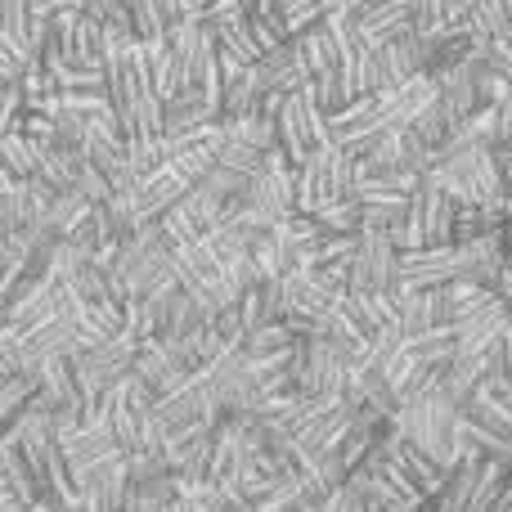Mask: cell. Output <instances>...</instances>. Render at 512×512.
Masks as SVG:
<instances>
[{
	"mask_svg": "<svg viewBox=\"0 0 512 512\" xmlns=\"http://www.w3.org/2000/svg\"><path fill=\"white\" fill-rule=\"evenodd\" d=\"M59 450L68 463V477L77 486L86 512H117L126 508V490H131V463H126L122 445L108 436V427L86 409L81 418H59Z\"/></svg>",
	"mask_w": 512,
	"mask_h": 512,
	"instance_id": "cell-1",
	"label": "cell"
},
{
	"mask_svg": "<svg viewBox=\"0 0 512 512\" xmlns=\"http://www.w3.org/2000/svg\"><path fill=\"white\" fill-rule=\"evenodd\" d=\"M387 427L400 432L405 441L423 445L432 459H441L445 468H459L463 463V441H459V400L445 387L423 391V396L400 400L387 414Z\"/></svg>",
	"mask_w": 512,
	"mask_h": 512,
	"instance_id": "cell-2",
	"label": "cell"
},
{
	"mask_svg": "<svg viewBox=\"0 0 512 512\" xmlns=\"http://www.w3.org/2000/svg\"><path fill=\"white\" fill-rule=\"evenodd\" d=\"M90 409H95V418L108 427V436L122 445L126 459L140 450L162 454V432H167V427H162V418L153 414V391L144 387L135 373H122Z\"/></svg>",
	"mask_w": 512,
	"mask_h": 512,
	"instance_id": "cell-3",
	"label": "cell"
},
{
	"mask_svg": "<svg viewBox=\"0 0 512 512\" xmlns=\"http://www.w3.org/2000/svg\"><path fill=\"white\" fill-rule=\"evenodd\" d=\"M351 360H355L351 346L333 342V337H301L297 364H292V373H297V391H310V396H342Z\"/></svg>",
	"mask_w": 512,
	"mask_h": 512,
	"instance_id": "cell-4",
	"label": "cell"
},
{
	"mask_svg": "<svg viewBox=\"0 0 512 512\" xmlns=\"http://www.w3.org/2000/svg\"><path fill=\"white\" fill-rule=\"evenodd\" d=\"M396 274H400V248L391 239V230L364 225L351 256V270H346V292H396Z\"/></svg>",
	"mask_w": 512,
	"mask_h": 512,
	"instance_id": "cell-5",
	"label": "cell"
},
{
	"mask_svg": "<svg viewBox=\"0 0 512 512\" xmlns=\"http://www.w3.org/2000/svg\"><path fill=\"white\" fill-rule=\"evenodd\" d=\"M454 279H468V256H463V243H441V248H400L396 288L427 292V288H450Z\"/></svg>",
	"mask_w": 512,
	"mask_h": 512,
	"instance_id": "cell-6",
	"label": "cell"
},
{
	"mask_svg": "<svg viewBox=\"0 0 512 512\" xmlns=\"http://www.w3.org/2000/svg\"><path fill=\"white\" fill-rule=\"evenodd\" d=\"M176 499L189 512H256L248 499H239L230 486L212 477H176Z\"/></svg>",
	"mask_w": 512,
	"mask_h": 512,
	"instance_id": "cell-7",
	"label": "cell"
},
{
	"mask_svg": "<svg viewBox=\"0 0 512 512\" xmlns=\"http://www.w3.org/2000/svg\"><path fill=\"white\" fill-rule=\"evenodd\" d=\"M0 468H5L9 490H14V499H18V504H23V508H32L36 499H41V486H36L32 468H27L23 450H18V445H14V436H9V432H0Z\"/></svg>",
	"mask_w": 512,
	"mask_h": 512,
	"instance_id": "cell-8",
	"label": "cell"
},
{
	"mask_svg": "<svg viewBox=\"0 0 512 512\" xmlns=\"http://www.w3.org/2000/svg\"><path fill=\"white\" fill-rule=\"evenodd\" d=\"M27 512H86V508H68V504H59V499L45 495V499H36V504L27 508Z\"/></svg>",
	"mask_w": 512,
	"mask_h": 512,
	"instance_id": "cell-9",
	"label": "cell"
},
{
	"mask_svg": "<svg viewBox=\"0 0 512 512\" xmlns=\"http://www.w3.org/2000/svg\"><path fill=\"white\" fill-rule=\"evenodd\" d=\"M9 508H23L14 499V490H9V481H5V468H0V512H9Z\"/></svg>",
	"mask_w": 512,
	"mask_h": 512,
	"instance_id": "cell-10",
	"label": "cell"
},
{
	"mask_svg": "<svg viewBox=\"0 0 512 512\" xmlns=\"http://www.w3.org/2000/svg\"><path fill=\"white\" fill-rule=\"evenodd\" d=\"M144 512H189L180 499H167V504H158V508H144Z\"/></svg>",
	"mask_w": 512,
	"mask_h": 512,
	"instance_id": "cell-11",
	"label": "cell"
},
{
	"mask_svg": "<svg viewBox=\"0 0 512 512\" xmlns=\"http://www.w3.org/2000/svg\"><path fill=\"white\" fill-rule=\"evenodd\" d=\"M9 512H27V508H9Z\"/></svg>",
	"mask_w": 512,
	"mask_h": 512,
	"instance_id": "cell-12",
	"label": "cell"
},
{
	"mask_svg": "<svg viewBox=\"0 0 512 512\" xmlns=\"http://www.w3.org/2000/svg\"><path fill=\"white\" fill-rule=\"evenodd\" d=\"M508 490H512V481H508Z\"/></svg>",
	"mask_w": 512,
	"mask_h": 512,
	"instance_id": "cell-13",
	"label": "cell"
},
{
	"mask_svg": "<svg viewBox=\"0 0 512 512\" xmlns=\"http://www.w3.org/2000/svg\"><path fill=\"white\" fill-rule=\"evenodd\" d=\"M117 512H126V508H117Z\"/></svg>",
	"mask_w": 512,
	"mask_h": 512,
	"instance_id": "cell-14",
	"label": "cell"
},
{
	"mask_svg": "<svg viewBox=\"0 0 512 512\" xmlns=\"http://www.w3.org/2000/svg\"><path fill=\"white\" fill-rule=\"evenodd\" d=\"M508 512H512V508H508Z\"/></svg>",
	"mask_w": 512,
	"mask_h": 512,
	"instance_id": "cell-15",
	"label": "cell"
}]
</instances>
